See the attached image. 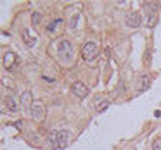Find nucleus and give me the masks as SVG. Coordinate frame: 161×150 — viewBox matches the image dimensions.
Instances as JSON below:
<instances>
[{
  "label": "nucleus",
  "instance_id": "nucleus-1",
  "mask_svg": "<svg viewBox=\"0 0 161 150\" xmlns=\"http://www.w3.org/2000/svg\"><path fill=\"white\" fill-rule=\"evenodd\" d=\"M71 142V133L68 129H54V131L49 133V147L52 150H61L66 148Z\"/></svg>",
  "mask_w": 161,
  "mask_h": 150
},
{
  "label": "nucleus",
  "instance_id": "nucleus-5",
  "mask_svg": "<svg viewBox=\"0 0 161 150\" xmlns=\"http://www.w3.org/2000/svg\"><path fill=\"white\" fill-rule=\"evenodd\" d=\"M125 24H126V28H130V29L139 28V26L142 24L140 14H139V12H128V14L125 16Z\"/></svg>",
  "mask_w": 161,
  "mask_h": 150
},
{
  "label": "nucleus",
  "instance_id": "nucleus-9",
  "mask_svg": "<svg viewBox=\"0 0 161 150\" xmlns=\"http://www.w3.org/2000/svg\"><path fill=\"white\" fill-rule=\"evenodd\" d=\"M71 91H73L78 98H85L88 95V88L85 86L81 81H75V83L71 85Z\"/></svg>",
  "mask_w": 161,
  "mask_h": 150
},
{
  "label": "nucleus",
  "instance_id": "nucleus-2",
  "mask_svg": "<svg viewBox=\"0 0 161 150\" xmlns=\"http://www.w3.org/2000/svg\"><path fill=\"white\" fill-rule=\"evenodd\" d=\"M57 57L63 64H71L73 62V57H75V49H73V43L69 42L68 38H61L57 42Z\"/></svg>",
  "mask_w": 161,
  "mask_h": 150
},
{
  "label": "nucleus",
  "instance_id": "nucleus-14",
  "mask_svg": "<svg viewBox=\"0 0 161 150\" xmlns=\"http://www.w3.org/2000/svg\"><path fill=\"white\" fill-rule=\"evenodd\" d=\"M158 23V14H147L146 19V28H153L154 24Z\"/></svg>",
  "mask_w": 161,
  "mask_h": 150
},
{
  "label": "nucleus",
  "instance_id": "nucleus-17",
  "mask_svg": "<svg viewBox=\"0 0 161 150\" xmlns=\"http://www.w3.org/2000/svg\"><path fill=\"white\" fill-rule=\"evenodd\" d=\"M40 21H42V14H40V12H33V14H31V23L36 26Z\"/></svg>",
  "mask_w": 161,
  "mask_h": 150
},
{
  "label": "nucleus",
  "instance_id": "nucleus-8",
  "mask_svg": "<svg viewBox=\"0 0 161 150\" xmlns=\"http://www.w3.org/2000/svg\"><path fill=\"white\" fill-rule=\"evenodd\" d=\"M31 98H33L31 91H23L21 97H19V105H21V111L30 112V109H31V105H33Z\"/></svg>",
  "mask_w": 161,
  "mask_h": 150
},
{
  "label": "nucleus",
  "instance_id": "nucleus-18",
  "mask_svg": "<svg viewBox=\"0 0 161 150\" xmlns=\"http://www.w3.org/2000/svg\"><path fill=\"white\" fill-rule=\"evenodd\" d=\"M151 150H161V138H156V140H154Z\"/></svg>",
  "mask_w": 161,
  "mask_h": 150
},
{
  "label": "nucleus",
  "instance_id": "nucleus-10",
  "mask_svg": "<svg viewBox=\"0 0 161 150\" xmlns=\"http://www.w3.org/2000/svg\"><path fill=\"white\" fill-rule=\"evenodd\" d=\"M16 62H18V57H16L14 52H5L4 54V67L7 71H12L16 66Z\"/></svg>",
  "mask_w": 161,
  "mask_h": 150
},
{
  "label": "nucleus",
  "instance_id": "nucleus-16",
  "mask_svg": "<svg viewBox=\"0 0 161 150\" xmlns=\"http://www.w3.org/2000/svg\"><path fill=\"white\" fill-rule=\"evenodd\" d=\"M59 23H61L59 18H56L54 21H50L49 24H47V31H49V33H54V31H56V26L59 24Z\"/></svg>",
  "mask_w": 161,
  "mask_h": 150
},
{
  "label": "nucleus",
  "instance_id": "nucleus-15",
  "mask_svg": "<svg viewBox=\"0 0 161 150\" xmlns=\"http://www.w3.org/2000/svg\"><path fill=\"white\" fill-rule=\"evenodd\" d=\"M78 23H80V14H73L71 16V19H69V29H76V26H78Z\"/></svg>",
  "mask_w": 161,
  "mask_h": 150
},
{
  "label": "nucleus",
  "instance_id": "nucleus-3",
  "mask_svg": "<svg viewBox=\"0 0 161 150\" xmlns=\"http://www.w3.org/2000/svg\"><path fill=\"white\" fill-rule=\"evenodd\" d=\"M81 57H83L85 62H94L99 57V47L95 42H87L81 49Z\"/></svg>",
  "mask_w": 161,
  "mask_h": 150
},
{
  "label": "nucleus",
  "instance_id": "nucleus-7",
  "mask_svg": "<svg viewBox=\"0 0 161 150\" xmlns=\"http://www.w3.org/2000/svg\"><path fill=\"white\" fill-rule=\"evenodd\" d=\"M21 35H23V42H25L26 47H30V49H31V47H35L36 42H38V36H36L30 28H23Z\"/></svg>",
  "mask_w": 161,
  "mask_h": 150
},
{
  "label": "nucleus",
  "instance_id": "nucleus-4",
  "mask_svg": "<svg viewBox=\"0 0 161 150\" xmlns=\"http://www.w3.org/2000/svg\"><path fill=\"white\" fill-rule=\"evenodd\" d=\"M43 116H45V107H43L42 102H33L31 109H30V117L35 119V121H42Z\"/></svg>",
  "mask_w": 161,
  "mask_h": 150
},
{
  "label": "nucleus",
  "instance_id": "nucleus-6",
  "mask_svg": "<svg viewBox=\"0 0 161 150\" xmlns=\"http://www.w3.org/2000/svg\"><path fill=\"white\" fill-rule=\"evenodd\" d=\"M4 105L11 114H16V112H19V109H21V105L18 104V100H16V97L12 93H9L4 97Z\"/></svg>",
  "mask_w": 161,
  "mask_h": 150
},
{
  "label": "nucleus",
  "instance_id": "nucleus-13",
  "mask_svg": "<svg viewBox=\"0 0 161 150\" xmlns=\"http://www.w3.org/2000/svg\"><path fill=\"white\" fill-rule=\"evenodd\" d=\"M144 11H147L149 14H156L159 9V2H144Z\"/></svg>",
  "mask_w": 161,
  "mask_h": 150
},
{
  "label": "nucleus",
  "instance_id": "nucleus-12",
  "mask_svg": "<svg viewBox=\"0 0 161 150\" xmlns=\"http://www.w3.org/2000/svg\"><path fill=\"white\" fill-rule=\"evenodd\" d=\"M151 85V78L147 76V74H142L139 80V86H137V91H146L147 88H149Z\"/></svg>",
  "mask_w": 161,
  "mask_h": 150
},
{
  "label": "nucleus",
  "instance_id": "nucleus-19",
  "mask_svg": "<svg viewBox=\"0 0 161 150\" xmlns=\"http://www.w3.org/2000/svg\"><path fill=\"white\" fill-rule=\"evenodd\" d=\"M4 85H5V86H12V83H11V81H7V78H4Z\"/></svg>",
  "mask_w": 161,
  "mask_h": 150
},
{
  "label": "nucleus",
  "instance_id": "nucleus-11",
  "mask_svg": "<svg viewBox=\"0 0 161 150\" xmlns=\"http://www.w3.org/2000/svg\"><path fill=\"white\" fill-rule=\"evenodd\" d=\"M108 107H109V102L106 100L104 97H101V95H99V97H95V111L102 112V111H106Z\"/></svg>",
  "mask_w": 161,
  "mask_h": 150
}]
</instances>
